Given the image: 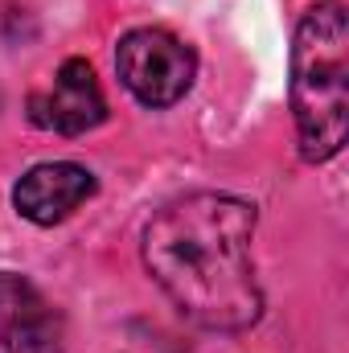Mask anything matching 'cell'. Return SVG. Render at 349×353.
Instances as JSON below:
<instances>
[{"instance_id": "7a4b0ae2", "label": "cell", "mask_w": 349, "mask_h": 353, "mask_svg": "<svg viewBox=\"0 0 349 353\" xmlns=\"http://www.w3.org/2000/svg\"><path fill=\"white\" fill-rule=\"evenodd\" d=\"M292 115L304 161L321 165L341 152L349 132V17L337 0L312 4L296 25Z\"/></svg>"}, {"instance_id": "8992f818", "label": "cell", "mask_w": 349, "mask_h": 353, "mask_svg": "<svg viewBox=\"0 0 349 353\" xmlns=\"http://www.w3.org/2000/svg\"><path fill=\"white\" fill-rule=\"evenodd\" d=\"M0 353H62V316L12 271H0Z\"/></svg>"}, {"instance_id": "5b68a950", "label": "cell", "mask_w": 349, "mask_h": 353, "mask_svg": "<svg viewBox=\"0 0 349 353\" xmlns=\"http://www.w3.org/2000/svg\"><path fill=\"white\" fill-rule=\"evenodd\" d=\"M29 119L62 136H83L90 128H99L107 119V99L94 83V70L83 58H66L54 87L29 99Z\"/></svg>"}, {"instance_id": "3957f363", "label": "cell", "mask_w": 349, "mask_h": 353, "mask_svg": "<svg viewBox=\"0 0 349 353\" xmlns=\"http://www.w3.org/2000/svg\"><path fill=\"white\" fill-rule=\"evenodd\" d=\"M115 70H119V83L144 107H173L177 99L189 94L197 79V58L169 29L144 25L123 33L115 50Z\"/></svg>"}, {"instance_id": "6da1fadb", "label": "cell", "mask_w": 349, "mask_h": 353, "mask_svg": "<svg viewBox=\"0 0 349 353\" xmlns=\"http://www.w3.org/2000/svg\"><path fill=\"white\" fill-rule=\"evenodd\" d=\"M255 205L235 193H185L144 230V267L201 329L239 333L263 316L255 279Z\"/></svg>"}, {"instance_id": "277c9868", "label": "cell", "mask_w": 349, "mask_h": 353, "mask_svg": "<svg viewBox=\"0 0 349 353\" xmlns=\"http://www.w3.org/2000/svg\"><path fill=\"white\" fill-rule=\"evenodd\" d=\"M94 189H99V181L90 169L74 165V161H46V165H33L17 181L12 205L33 226H58L87 197H94Z\"/></svg>"}]
</instances>
